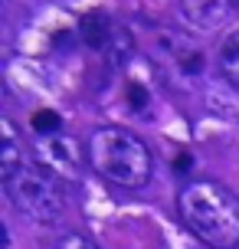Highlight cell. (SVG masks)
I'll use <instances>...</instances> for the list:
<instances>
[{
	"instance_id": "cell-2",
	"label": "cell",
	"mask_w": 239,
	"mask_h": 249,
	"mask_svg": "<svg viewBox=\"0 0 239 249\" xmlns=\"http://www.w3.org/2000/svg\"><path fill=\"white\" fill-rule=\"evenodd\" d=\"M85 151H88L92 171L102 180H108L115 187H125V190H141V187L151 184V174H154L151 148L131 128L102 124V128H95L88 135Z\"/></svg>"
},
{
	"instance_id": "cell-5",
	"label": "cell",
	"mask_w": 239,
	"mask_h": 249,
	"mask_svg": "<svg viewBox=\"0 0 239 249\" xmlns=\"http://www.w3.org/2000/svg\"><path fill=\"white\" fill-rule=\"evenodd\" d=\"M233 0H180L177 10L184 26H190L193 33H213L226 23Z\"/></svg>"
},
{
	"instance_id": "cell-6",
	"label": "cell",
	"mask_w": 239,
	"mask_h": 249,
	"mask_svg": "<svg viewBox=\"0 0 239 249\" xmlns=\"http://www.w3.org/2000/svg\"><path fill=\"white\" fill-rule=\"evenodd\" d=\"M0 131H3V141H0V177H7L17 167H23L30 158H26V141L20 138V131H17V124L10 118H3Z\"/></svg>"
},
{
	"instance_id": "cell-10",
	"label": "cell",
	"mask_w": 239,
	"mask_h": 249,
	"mask_svg": "<svg viewBox=\"0 0 239 249\" xmlns=\"http://www.w3.org/2000/svg\"><path fill=\"white\" fill-rule=\"evenodd\" d=\"M30 124H33L36 135H56V131H63V118H59L56 112H50V108H39Z\"/></svg>"
},
{
	"instance_id": "cell-12",
	"label": "cell",
	"mask_w": 239,
	"mask_h": 249,
	"mask_svg": "<svg viewBox=\"0 0 239 249\" xmlns=\"http://www.w3.org/2000/svg\"><path fill=\"white\" fill-rule=\"evenodd\" d=\"M128 105H131V108H144V105H148V92H144L138 82H131V89H128Z\"/></svg>"
},
{
	"instance_id": "cell-1",
	"label": "cell",
	"mask_w": 239,
	"mask_h": 249,
	"mask_svg": "<svg viewBox=\"0 0 239 249\" xmlns=\"http://www.w3.org/2000/svg\"><path fill=\"white\" fill-rule=\"evenodd\" d=\"M180 220L203 246L236 249L239 246V197L210 177H193L177 197Z\"/></svg>"
},
{
	"instance_id": "cell-3",
	"label": "cell",
	"mask_w": 239,
	"mask_h": 249,
	"mask_svg": "<svg viewBox=\"0 0 239 249\" xmlns=\"http://www.w3.org/2000/svg\"><path fill=\"white\" fill-rule=\"evenodd\" d=\"M3 190L10 197L13 210L33 223H56L66 210L63 184L50 171H43L33 158L23 167H17L13 174L3 177Z\"/></svg>"
},
{
	"instance_id": "cell-4",
	"label": "cell",
	"mask_w": 239,
	"mask_h": 249,
	"mask_svg": "<svg viewBox=\"0 0 239 249\" xmlns=\"http://www.w3.org/2000/svg\"><path fill=\"white\" fill-rule=\"evenodd\" d=\"M88 151L79 148V141L66 131H56V135H36L33 141V161L50 171L59 184H76L82 177V167H85Z\"/></svg>"
},
{
	"instance_id": "cell-7",
	"label": "cell",
	"mask_w": 239,
	"mask_h": 249,
	"mask_svg": "<svg viewBox=\"0 0 239 249\" xmlns=\"http://www.w3.org/2000/svg\"><path fill=\"white\" fill-rule=\"evenodd\" d=\"M112 20L105 17V13L92 10L82 17V23H79V33H82V39H85V46H92V50H105L108 46V36H112Z\"/></svg>"
},
{
	"instance_id": "cell-11",
	"label": "cell",
	"mask_w": 239,
	"mask_h": 249,
	"mask_svg": "<svg viewBox=\"0 0 239 249\" xmlns=\"http://www.w3.org/2000/svg\"><path fill=\"white\" fill-rule=\"evenodd\" d=\"M52 249H99L85 233H63V236L56 239V246Z\"/></svg>"
},
{
	"instance_id": "cell-9",
	"label": "cell",
	"mask_w": 239,
	"mask_h": 249,
	"mask_svg": "<svg viewBox=\"0 0 239 249\" xmlns=\"http://www.w3.org/2000/svg\"><path fill=\"white\" fill-rule=\"evenodd\" d=\"M131 53H135V39H131V33H128L125 26H115L112 36H108V46H105V56L112 59V66H121Z\"/></svg>"
},
{
	"instance_id": "cell-8",
	"label": "cell",
	"mask_w": 239,
	"mask_h": 249,
	"mask_svg": "<svg viewBox=\"0 0 239 249\" xmlns=\"http://www.w3.org/2000/svg\"><path fill=\"white\" fill-rule=\"evenodd\" d=\"M216 66H220V75L226 79L229 86L239 89V33H229V36L220 43Z\"/></svg>"
}]
</instances>
